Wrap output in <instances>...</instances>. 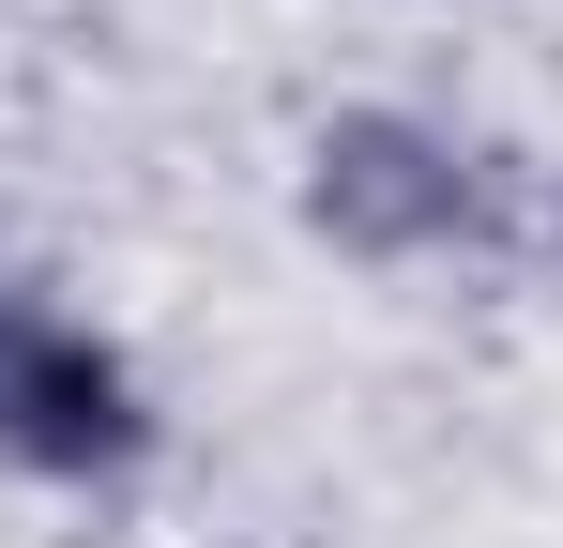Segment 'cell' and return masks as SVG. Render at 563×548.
Masks as SVG:
<instances>
[{
    "mask_svg": "<svg viewBox=\"0 0 563 548\" xmlns=\"http://www.w3.org/2000/svg\"><path fill=\"white\" fill-rule=\"evenodd\" d=\"M305 213H320L351 260H457V244H503V168L457 153L442 122L351 107V122L305 153Z\"/></svg>",
    "mask_w": 563,
    "mask_h": 548,
    "instance_id": "1",
    "label": "cell"
},
{
    "mask_svg": "<svg viewBox=\"0 0 563 548\" xmlns=\"http://www.w3.org/2000/svg\"><path fill=\"white\" fill-rule=\"evenodd\" d=\"M153 442L137 365L77 320H15L0 305V472H122Z\"/></svg>",
    "mask_w": 563,
    "mask_h": 548,
    "instance_id": "2",
    "label": "cell"
}]
</instances>
